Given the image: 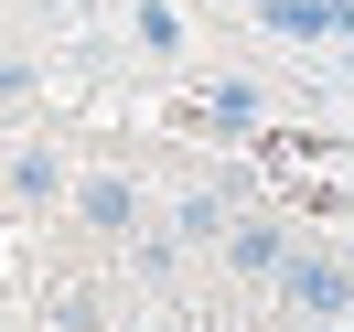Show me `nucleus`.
Wrapping results in <instances>:
<instances>
[{
	"label": "nucleus",
	"instance_id": "nucleus-8",
	"mask_svg": "<svg viewBox=\"0 0 354 332\" xmlns=\"http://www.w3.org/2000/svg\"><path fill=\"white\" fill-rule=\"evenodd\" d=\"M11 97H32V65H22V54H0V108H11Z\"/></svg>",
	"mask_w": 354,
	"mask_h": 332
},
{
	"label": "nucleus",
	"instance_id": "nucleus-3",
	"mask_svg": "<svg viewBox=\"0 0 354 332\" xmlns=\"http://www.w3.org/2000/svg\"><path fill=\"white\" fill-rule=\"evenodd\" d=\"M75 215H86L97 236H129V225H140V182L129 172H86V182H75Z\"/></svg>",
	"mask_w": 354,
	"mask_h": 332
},
{
	"label": "nucleus",
	"instance_id": "nucleus-7",
	"mask_svg": "<svg viewBox=\"0 0 354 332\" xmlns=\"http://www.w3.org/2000/svg\"><path fill=\"white\" fill-rule=\"evenodd\" d=\"M204 118L215 129H258V86H204Z\"/></svg>",
	"mask_w": 354,
	"mask_h": 332
},
{
	"label": "nucleus",
	"instance_id": "nucleus-2",
	"mask_svg": "<svg viewBox=\"0 0 354 332\" xmlns=\"http://www.w3.org/2000/svg\"><path fill=\"white\" fill-rule=\"evenodd\" d=\"M279 257H290V225H279V215L225 225V268H236V279H279Z\"/></svg>",
	"mask_w": 354,
	"mask_h": 332
},
{
	"label": "nucleus",
	"instance_id": "nucleus-5",
	"mask_svg": "<svg viewBox=\"0 0 354 332\" xmlns=\"http://www.w3.org/2000/svg\"><path fill=\"white\" fill-rule=\"evenodd\" d=\"M129 32H140V54L183 65V11H172V0H129Z\"/></svg>",
	"mask_w": 354,
	"mask_h": 332
},
{
	"label": "nucleus",
	"instance_id": "nucleus-6",
	"mask_svg": "<svg viewBox=\"0 0 354 332\" xmlns=\"http://www.w3.org/2000/svg\"><path fill=\"white\" fill-rule=\"evenodd\" d=\"M225 225H236L225 193H183V204H172V236H183V246H225Z\"/></svg>",
	"mask_w": 354,
	"mask_h": 332
},
{
	"label": "nucleus",
	"instance_id": "nucleus-4",
	"mask_svg": "<svg viewBox=\"0 0 354 332\" xmlns=\"http://www.w3.org/2000/svg\"><path fill=\"white\" fill-rule=\"evenodd\" d=\"M0 182H11V204H65V193H75V172H65L54 150H11Z\"/></svg>",
	"mask_w": 354,
	"mask_h": 332
},
{
	"label": "nucleus",
	"instance_id": "nucleus-1",
	"mask_svg": "<svg viewBox=\"0 0 354 332\" xmlns=\"http://www.w3.org/2000/svg\"><path fill=\"white\" fill-rule=\"evenodd\" d=\"M268 289H279V311H301V322H354V268L322 257V246H290Z\"/></svg>",
	"mask_w": 354,
	"mask_h": 332
}]
</instances>
